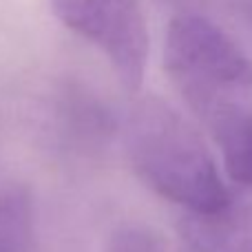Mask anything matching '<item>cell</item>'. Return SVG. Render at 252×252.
Listing matches in <instances>:
<instances>
[{
    "label": "cell",
    "instance_id": "277c9868",
    "mask_svg": "<svg viewBox=\"0 0 252 252\" xmlns=\"http://www.w3.org/2000/svg\"><path fill=\"white\" fill-rule=\"evenodd\" d=\"M204 124L221 151L228 177L241 186H252V104L215 111Z\"/></svg>",
    "mask_w": 252,
    "mask_h": 252
},
{
    "label": "cell",
    "instance_id": "7a4b0ae2",
    "mask_svg": "<svg viewBox=\"0 0 252 252\" xmlns=\"http://www.w3.org/2000/svg\"><path fill=\"white\" fill-rule=\"evenodd\" d=\"M164 64L201 122L226 106L252 104V60L206 18L186 13L170 22Z\"/></svg>",
    "mask_w": 252,
    "mask_h": 252
},
{
    "label": "cell",
    "instance_id": "6da1fadb",
    "mask_svg": "<svg viewBox=\"0 0 252 252\" xmlns=\"http://www.w3.org/2000/svg\"><path fill=\"white\" fill-rule=\"evenodd\" d=\"M126 151L135 173L157 195L195 217H221L230 195L195 128L166 102L144 97L126 118Z\"/></svg>",
    "mask_w": 252,
    "mask_h": 252
},
{
    "label": "cell",
    "instance_id": "8992f818",
    "mask_svg": "<svg viewBox=\"0 0 252 252\" xmlns=\"http://www.w3.org/2000/svg\"><path fill=\"white\" fill-rule=\"evenodd\" d=\"M0 252H31V228L25 223H2Z\"/></svg>",
    "mask_w": 252,
    "mask_h": 252
},
{
    "label": "cell",
    "instance_id": "3957f363",
    "mask_svg": "<svg viewBox=\"0 0 252 252\" xmlns=\"http://www.w3.org/2000/svg\"><path fill=\"white\" fill-rule=\"evenodd\" d=\"M56 16L91 40L120 82L137 91L148 60V29L139 0H51Z\"/></svg>",
    "mask_w": 252,
    "mask_h": 252
},
{
    "label": "cell",
    "instance_id": "5b68a950",
    "mask_svg": "<svg viewBox=\"0 0 252 252\" xmlns=\"http://www.w3.org/2000/svg\"><path fill=\"white\" fill-rule=\"evenodd\" d=\"M106 252H173L159 232L144 226H124L111 235Z\"/></svg>",
    "mask_w": 252,
    "mask_h": 252
}]
</instances>
